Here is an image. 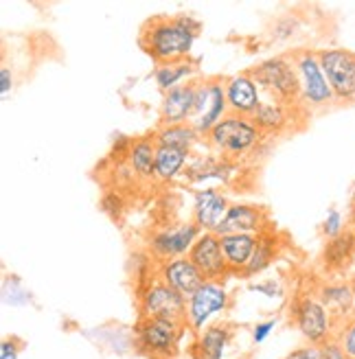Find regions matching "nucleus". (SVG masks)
<instances>
[{
	"mask_svg": "<svg viewBox=\"0 0 355 359\" xmlns=\"http://www.w3.org/2000/svg\"><path fill=\"white\" fill-rule=\"evenodd\" d=\"M200 29V20L191 13L156 15L149 18L140 31V46L158 66L180 62L189 57Z\"/></svg>",
	"mask_w": 355,
	"mask_h": 359,
	"instance_id": "nucleus-1",
	"label": "nucleus"
},
{
	"mask_svg": "<svg viewBox=\"0 0 355 359\" xmlns=\"http://www.w3.org/2000/svg\"><path fill=\"white\" fill-rule=\"evenodd\" d=\"M261 138H263V134L253 123V118L237 116V114L224 116L206 136L208 145L217 154H222L226 160L255 151L259 147Z\"/></svg>",
	"mask_w": 355,
	"mask_h": 359,
	"instance_id": "nucleus-2",
	"label": "nucleus"
},
{
	"mask_svg": "<svg viewBox=\"0 0 355 359\" xmlns=\"http://www.w3.org/2000/svg\"><path fill=\"white\" fill-rule=\"evenodd\" d=\"M248 75L257 81V86L268 90L274 101L290 107H303L300 105V81L294 60L270 57L248 70Z\"/></svg>",
	"mask_w": 355,
	"mask_h": 359,
	"instance_id": "nucleus-3",
	"label": "nucleus"
},
{
	"mask_svg": "<svg viewBox=\"0 0 355 359\" xmlns=\"http://www.w3.org/2000/svg\"><path fill=\"white\" fill-rule=\"evenodd\" d=\"M292 60L300 81V105L305 110H323V107H329L335 101V97L325 77L321 60H318V50L312 48L298 50Z\"/></svg>",
	"mask_w": 355,
	"mask_h": 359,
	"instance_id": "nucleus-4",
	"label": "nucleus"
},
{
	"mask_svg": "<svg viewBox=\"0 0 355 359\" xmlns=\"http://www.w3.org/2000/svg\"><path fill=\"white\" fill-rule=\"evenodd\" d=\"M292 318L294 325L309 344L321 346L338 333V325L331 318L329 309L318 298V294H303L298 296L292 304Z\"/></svg>",
	"mask_w": 355,
	"mask_h": 359,
	"instance_id": "nucleus-5",
	"label": "nucleus"
},
{
	"mask_svg": "<svg viewBox=\"0 0 355 359\" xmlns=\"http://www.w3.org/2000/svg\"><path fill=\"white\" fill-rule=\"evenodd\" d=\"M187 325L161 318H140L134 329L136 346L152 359H169L178 351V342L182 337Z\"/></svg>",
	"mask_w": 355,
	"mask_h": 359,
	"instance_id": "nucleus-6",
	"label": "nucleus"
},
{
	"mask_svg": "<svg viewBox=\"0 0 355 359\" xmlns=\"http://www.w3.org/2000/svg\"><path fill=\"white\" fill-rule=\"evenodd\" d=\"M318 60L325 70V77L333 90L335 101H355V50L342 46H329L318 50Z\"/></svg>",
	"mask_w": 355,
	"mask_h": 359,
	"instance_id": "nucleus-7",
	"label": "nucleus"
},
{
	"mask_svg": "<svg viewBox=\"0 0 355 359\" xmlns=\"http://www.w3.org/2000/svg\"><path fill=\"white\" fill-rule=\"evenodd\" d=\"M226 79L208 77L198 81V101H195V110L191 116V125L198 130L200 136H208L215 125L228 116V101H226Z\"/></svg>",
	"mask_w": 355,
	"mask_h": 359,
	"instance_id": "nucleus-8",
	"label": "nucleus"
},
{
	"mask_svg": "<svg viewBox=\"0 0 355 359\" xmlns=\"http://www.w3.org/2000/svg\"><path fill=\"white\" fill-rule=\"evenodd\" d=\"M140 318H161L187 325V298L158 276L147 283L140 294Z\"/></svg>",
	"mask_w": 355,
	"mask_h": 359,
	"instance_id": "nucleus-9",
	"label": "nucleus"
},
{
	"mask_svg": "<svg viewBox=\"0 0 355 359\" xmlns=\"http://www.w3.org/2000/svg\"><path fill=\"white\" fill-rule=\"evenodd\" d=\"M228 302L230 294L220 280H204L200 290L187 298V327L202 333V327L213 316L226 311Z\"/></svg>",
	"mask_w": 355,
	"mask_h": 359,
	"instance_id": "nucleus-10",
	"label": "nucleus"
},
{
	"mask_svg": "<svg viewBox=\"0 0 355 359\" xmlns=\"http://www.w3.org/2000/svg\"><path fill=\"white\" fill-rule=\"evenodd\" d=\"M200 235L202 230L193 219L187 224H178L173 228H163L149 237V252L161 263L178 257H187L193 243L200 239Z\"/></svg>",
	"mask_w": 355,
	"mask_h": 359,
	"instance_id": "nucleus-11",
	"label": "nucleus"
},
{
	"mask_svg": "<svg viewBox=\"0 0 355 359\" xmlns=\"http://www.w3.org/2000/svg\"><path fill=\"white\" fill-rule=\"evenodd\" d=\"M187 257L202 272L204 280H220L226 274H230V267L222 252L220 235H215V232H202L200 239L193 243Z\"/></svg>",
	"mask_w": 355,
	"mask_h": 359,
	"instance_id": "nucleus-12",
	"label": "nucleus"
},
{
	"mask_svg": "<svg viewBox=\"0 0 355 359\" xmlns=\"http://www.w3.org/2000/svg\"><path fill=\"white\" fill-rule=\"evenodd\" d=\"M230 204L217 189H200L193 193V222L202 232H220Z\"/></svg>",
	"mask_w": 355,
	"mask_h": 359,
	"instance_id": "nucleus-13",
	"label": "nucleus"
},
{
	"mask_svg": "<svg viewBox=\"0 0 355 359\" xmlns=\"http://www.w3.org/2000/svg\"><path fill=\"white\" fill-rule=\"evenodd\" d=\"M224 88H226V101H228V114L250 118L263 103L259 97L257 81L248 73L228 77L224 81Z\"/></svg>",
	"mask_w": 355,
	"mask_h": 359,
	"instance_id": "nucleus-14",
	"label": "nucleus"
},
{
	"mask_svg": "<svg viewBox=\"0 0 355 359\" xmlns=\"http://www.w3.org/2000/svg\"><path fill=\"white\" fill-rule=\"evenodd\" d=\"M270 228L268 212L261 206L255 204H230L226 219L220 228L217 235H233V232H241V235H261Z\"/></svg>",
	"mask_w": 355,
	"mask_h": 359,
	"instance_id": "nucleus-15",
	"label": "nucleus"
},
{
	"mask_svg": "<svg viewBox=\"0 0 355 359\" xmlns=\"http://www.w3.org/2000/svg\"><path fill=\"white\" fill-rule=\"evenodd\" d=\"M198 101V81L182 83L165 93L161 103V125H182L189 123Z\"/></svg>",
	"mask_w": 355,
	"mask_h": 359,
	"instance_id": "nucleus-16",
	"label": "nucleus"
},
{
	"mask_svg": "<svg viewBox=\"0 0 355 359\" xmlns=\"http://www.w3.org/2000/svg\"><path fill=\"white\" fill-rule=\"evenodd\" d=\"M158 276H161L171 290L182 294L185 298L193 296L200 290V285L204 283L202 272L193 265V261L189 257H178V259L163 261L161 267H158Z\"/></svg>",
	"mask_w": 355,
	"mask_h": 359,
	"instance_id": "nucleus-17",
	"label": "nucleus"
},
{
	"mask_svg": "<svg viewBox=\"0 0 355 359\" xmlns=\"http://www.w3.org/2000/svg\"><path fill=\"white\" fill-rule=\"evenodd\" d=\"M318 298L323 300V304L329 309L331 318L335 320V325H342L349 318L355 316V302H353V290L351 283L344 280H331L318 287Z\"/></svg>",
	"mask_w": 355,
	"mask_h": 359,
	"instance_id": "nucleus-18",
	"label": "nucleus"
},
{
	"mask_svg": "<svg viewBox=\"0 0 355 359\" xmlns=\"http://www.w3.org/2000/svg\"><path fill=\"white\" fill-rule=\"evenodd\" d=\"M257 235H241V232H233V235H220L222 252L230 267V274L237 272L243 274V269L250 263L255 248H257Z\"/></svg>",
	"mask_w": 355,
	"mask_h": 359,
	"instance_id": "nucleus-19",
	"label": "nucleus"
},
{
	"mask_svg": "<svg viewBox=\"0 0 355 359\" xmlns=\"http://www.w3.org/2000/svg\"><path fill=\"white\" fill-rule=\"evenodd\" d=\"M294 110H300V107H290L279 101H263L250 118L261 130V134H281L290 128V114Z\"/></svg>",
	"mask_w": 355,
	"mask_h": 359,
	"instance_id": "nucleus-20",
	"label": "nucleus"
},
{
	"mask_svg": "<svg viewBox=\"0 0 355 359\" xmlns=\"http://www.w3.org/2000/svg\"><path fill=\"white\" fill-rule=\"evenodd\" d=\"M152 136H154L156 147H173V149H185V151H191L200 140L198 130H195L191 123L158 125Z\"/></svg>",
	"mask_w": 355,
	"mask_h": 359,
	"instance_id": "nucleus-21",
	"label": "nucleus"
},
{
	"mask_svg": "<svg viewBox=\"0 0 355 359\" xmlns=\"http://www.w3.org/2000/svg\"><path fill=\"white\" fill-rule=\"evenodd\" d=\"M355 257V230H344L340 237L327 241L323 252V265L327 272H342Z\"/></svg>",
	"mask_w": 355,
	"mask_h": 359,
	"instance_id": "nucleus-22",
	"label": "nucleus"
},
{
	"mask_svg": "<svg viewBox=\"0 0 355 359\" xmlns=\"http://www.w3.org/2000/svg\"><path fill=\"white\" fill-rule=\"evenodd\" d=\"M156 142L154 136H140L134 138L130 151H128V163L132 167V173L140 180H152L154 177V165H156Z\"/></svg>",
	"mask_w": 355,
	"mask_h": 359,
	"instance_id": "nucleus-23",
	"label": "nucleus"
},
{
	"mask_svg": "<svg viewBox=\"0 0 355 359\" xmlns=\"http://www.w3.org/2000/svg\"><path fill=\"white\" fill-rule=\"evenodd\" d=\"M230 342V331L222 325H213L204 329L193 344L195 359H224L226 346Z\"/></svg>",
	"mask_w": 355,
	"mask_h": 359,
	"instance_id": "nucleus-24",
	"label": "nucleus"
},
{
	"mask_svg": "<svg viewBox=\"0 0 355 359\" xmlns=\"http://www.w3.org/2000/svg\"><path fill=\"white\" fill-rule=\"evenodd\" d=\"M189 151L173 149V147H158L156 149V165H154V177L158 182H171L182 173L187 167Z\"/></svg>",
	"mask_w": 355,
	"mask_h": 359,
	"instance_id": "nucleus-25",
	"label": "nucleus"
},
{
	"mask_svg": "<svg viewBox=\"0 0 355 359\" xmlns=\"http://www.w3.org/2000/svg\"><path fill=\"white\" fill-rule=\"evenodd\" d=\"M193 73H195V64L189 60H180V62L161 64L154 70V79L163 93H169V90L182 86V81L189 79Z\"/></svg>",
	"mask_w": 355,
	"mask_h": 359,
	"instance_id": "nucleus-26",
	"label": "nucleus"
},
{
	"mask_svg": "<svg viewBox=\"0 0 355 359\" xmlns=\"http://www.w3.org/2000/svg\"><path fill=\"white\" fill-rule=\"evenodd\" d=\"M276 245H279V241H276V237L272 235V230H270V228L265 230V232H261L259 239H257L255 255H253L250 263H248V267L243 269V274H241V276L250 278V276L263 272V269L274 261V257H276Z\"/></svg>",
	"mask_w": 355,
	"mask_h": 359,
	"instance_id": "nucleus-27",
	"label": "nucleus"
},
{
	"mask_svg": "<svg viewBox=\"0 0 355 359\" xmlns=\"http://www.w3.org/2000/svg\"><path fill=\"white\" fill-rule=\"evenodd\" d=\"M335 339L340 342V346L344 348L349 359H355V316L349 318L347 322H342V325L338 327Z\"/></svg>",
	"mask_w": 355,
	"mask_h": 359,
	"instance_id": "nucleus-28",
	"label": "nucleus"
},
{
	"mask_svg": "<svg viewBox=\"0 0 355 359\" xmlns=\"http://www.w3.org/2000/svg\"><path fill=\"white\" fill-rule=\"evenodd\" d=\"M342 232H344V215L338 208H329L323 222V235L331 241L335 237H340Z\"/></svg>",
	"mask_w": 355,
	"mask_h": 359,
	"instance_id": "nucleus-29",
	"label": "nucleus"
},
{
	"mask_svg": "<svg viewBox=\"0 0 355 359\" xmlns=\"http://www.w3.org/2000/svg\"><path fill=\"white\" fill-rule=\"evenodd\" d=\"M321 359H349L344 348L340 346L338 339H329V342L321 344Z\"/></svg>",
	"mask_w": 355,
	"mask_h": 359,
	"instance_id": "nucleus-30",
	"label": "nucleus"
},
{
	"mask_svg": "<svg viewBox=\"0 0 355 359\" xmlns=\"http://www.w3.org/2000/svg\"><path fill=\"white\" fill-rule=\"evenodd\" d=\"M274 327H276V320L257 322L255 329H253V342H255V344H263L265 339H268V335L274 331Z\"/></svg>",
	"mask_w": 355,
	"mask_h": 359,
	"instance_id": "nucleus-31",
	"label": "nucleus"
},
{
	"mask_svg": "<svg viewBox=\"0 0 355 359\" xmlns=\"http://www.w3.org/2000/svg\"><path fill=\"white\" fill-rule=\"evenodd\" d=\"M286 359H321V346H314V344L300 346V348L288 353Z\"/></svg>",
	"mask_w": 355,
	"mask_h": 359,
	"instance_id": "nucleus-32",
	"label": "nucleus"
},
{
	"mask_svg": "<svg viewBox=\"0 0 355 359\" xmlns=\"http://www.w3.org/2000/svg\"><path fill=\"white\" fill-rule=\"evenodd\" d=\"M18 351H20V346H18L15 339H5L0 344V359H18Z\"/></svg>",
	"mask_w": 355,
	"mask_h": 359,
	"instance_id": "nucleus-33",
	"label": "nucleus"
},
{
	"mask_svg": "<svg viewBox=\"0 0 355 359\" xmlns=\"http://www.w3.org/2000/svg\"><path fill=\"white\" fill-rule=\"evenodd\" d=\"M11 88H13V77H11V70L7 66L0 68V95L7 97L11 93Z\"/></svg>",
	"mask_w": 355,
	"mask_h": 359,
	"instance_id": "nucleus-34",
	"label": "nucleus"
},
{
	"mask_svg": "<svg viewBox=\"0 0 355 359\" xmlns=\"http://www.w3.org/2000/svg\"><path fill=\"white\" fill-rule=\"evenodd\" d=\"M253 290H255V292H263L265 296H270V298H274V296H281V294H283L281 285H276L274 280H268V283H259V285H253Z\"/></svg>",
	"mask_w": 355,
	"mask_h": 359,
	"instance_id": "nucleus-35",
	"label": "nucleus"
},
{
	"mask_svg": "<svg viewBox=\"0 0 355 359\" xmlns=\"http://www.w3.org/2000/svg\"><path fill=\"white\" fill-rule=\"evenodd\" d=\"M351 290H353V302H355V278L351 280Z\"/></svg>",
	"mask_w": 355,
	"mask_h": 359,
	"instance_id": "nucleus-36",
	"label": "nucleus"
}]
</instances>
